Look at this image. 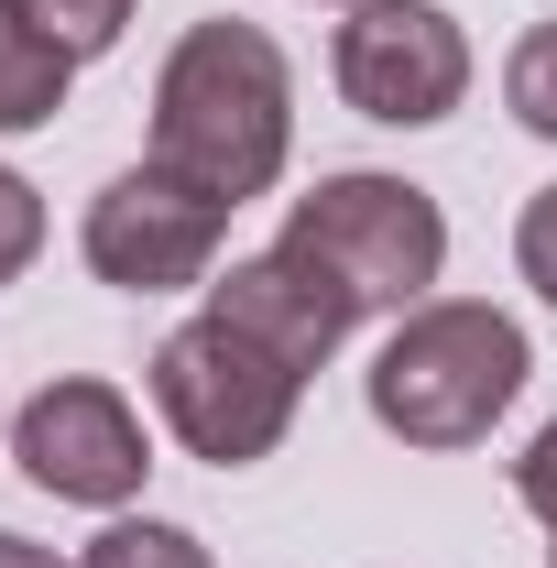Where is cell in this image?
<instances>
[{"label": "cell", "mask_w": 557, "mask_h": 568, "mask_svg": "<svg viewBox=\"0 0 557 568\" xmlns=\"http://www.w3.org/2000/svg\"><path fill=\"white\" fill-rule=\"evenodd\" d=\"M284 142H295L284 44L263 22H241V11L198 22L153 77V175L198 186L209 209H241V197H263L284 175Z\"/></svg>", "instance_id": "obj_1"}, {"label": "cell", "mask_w": 557, "mask_h": 568, "mask_svg": "<svg viewBox=\"0 0 557 568\" xmlns=\"http://www.w3.org/2000/svg\"><path fill=\"white\" fill-rule=\"evenodd\" d=\"M525 372H536V351H525V328L503 306L437 295V306H416L383 339V361H372V416L394 426L405 448H482L492 416L525 394Z\"/></svg>", "instance_id": "obj_2"}, {"label": "cell", "mask_w": 557, "mask_h": 568, "mask_svg": "<svg viewBox=\"0 0 557 568\" xmlns=\"http://www.w3.org/2000/svg\"><path fill=\"white\" fill-rule=\"evenodd\" d=\"M284 263H306L317 284H340L350 317H372V306H416L437 263H448V219L426 186L405 175H328V186H306L295 209H284Z\"/></svg>", "instance_id": "obj_3"}, {"label": "cell", "mask_w": 557, "mask_h": 568, "mask_svg": "<svg viewBox=\"0 0 557 568\" xmlns=\"http://www.w3.org/2000/svg\"><path fill=\"white\" fill-rule=\"evenodd\" d=\"M295 394H306V372L284 351H263L252 328H230V317H186L153 351V405L186 437V459H209V470L274 459L284 426H295Z\"/></svg>", "instance_id": "obj_4"}, {"label": "cell", "mask_w": 557, "mask_h": 568, "mask_svg": "<svg viewBox=\"0 0 557 568\" xmlns=\"http://www.w3.org/2000/svg\"><path fill=\"white\" fill-rule=\"evenodd\" d=\"M340 99L383 132H426L470 99V33L437 0H350L340 22Z\"/></svg>", "instance_id": "obj_5"}, {"label": "cell", "mask_w": 557, "mask_h": 568, "mask_svg": "<svg viewBox=\"0 0 557 568\" xmlns=\"http://www.w3.org/2000/svg\"><path fill=\"white\" fill-rule=\"evenodd\" d=\"M219 230H230V209H209L198 186L132 164V175H110V186L88 197V230H77V241H88V274L99 284H121V295H175V284H209Z\"/></svg>", "instance_id": "obj_6"}, {"label": "cell", "mask_w": 557, "mask_h": 568, "mask_svg": "<svg viewBox=\"0 0 557 568\" xmlns=\"http://www.w3.org/2000/svg\"><path fill=\"white\" fill-rule=\"evenodd\" d=\"M11 459L33 470V493L55 503H132L142 470H153V448H142V416L110 394V383H88V372H67V383H44L22 416H11Z\"/></svg>", "instance_id": "obj_7"}, {"label": "cell", "mask_w": 557, "mask_h": 568, "mask_svg": "<svg viewBox=\"0 0 557 568\" xmlns=\"http://www.w3.org/2000/svg\"><path fill=\"white\" fill-rule=\"evenodd\" d=\"M209 317L252 328V339H263V351H284L295 372H317V361H328L350 328H361L340 284H317L306 263H284V252H263V263H230V274L209 284Z\"/></svg>", "instance_id": "obj_8"}, {"label": "cell", "mask_w": 557, "mask_h": 568, "mask_svg": "<svg viewBox=\"0 0 557 568\" xmlns=\"http://www.w3.org/2000/svg\"><path fill=\"white\" fill-rule=\"evenodd\" d=\"M67 77H77V55L0 0V132H44L67 110Z\"/></svg>", "instance_id": "obj_9"}, {"label": "cell", "mask_w": 557, "mask_h": 568, "mask_svg": "<svg viewBox=\"0 0 557 568\" xmlns=\"http://www.w3.org/2000/svg\"><path fill=\"white\" fill-rule=\"evenodd\" d=\"M77 568H209V547L186 536V525H110V536H88V558Z\"/></svg>", "instance_id": "obj_10"}, {"label": "cell", "mask_w": 557, "mask_h": 568, "mask_svg": "<svg viewBox=\"0 0 557 568\" xmlns=\"http://www.w3.org/2000/svg\"><path fill=\"white\" fill-rule=\"evenodd\" d=\"M503 99H514V121L536 142H557V22H536L525 44H514V67H503Z\"/></svg>", "instance_id": "obj_11"}, {"label": "cell", "mask_w": 557, "mask_h": 568, "mask_svg": "<svg viewBox=\"0 0 557 568\" xmlns=\"http://www.w3.org/2000/svg\"><path fill=\"white\" fill-rule=\"evenodd\" d=\"M33 33H55L67 55H110L121 44V22H132V0H11Z\"/></svg>", "instance_id": "obj_12"}, {"label": "cell", "mask_w": 557, "mask_h": 568, "mask_svg": "<svg viewBox=\"0 0 557 568\" xmlns=\"http://www.w3.org/2000/svg\"><path fill=\"white\" fill-rule=\"evenodd\" d=\"M33 252H44V197H33V186H22V175L0 164V284L22 274Z\"/></svg>", "instance_id": "obj_13"}, {"label": "cell", "mask_w": 557, "mask_h": 568, "mask_svg": "<svg viewBox=\"0 0 557 568\" xmlns=\"http://www.w3.org/2000/svg\"><path fill=\"white\" fill-rule=\"evenodd\" d=\"M514 263H525V284L557 306V186L525 197V219H514Z\"/></svg>", "instance_id": "obj_14"}, {"label": "cell", "mask_w": 557, "mask_h": 568, "mask_svg": "<svg viewBox=\"0 0 557 568\" xmlns=\"http://www.w3.org/2000/svg\"><path fill=\"white\" fill-rule=\"evenodd\" d=\"M514 493H525V514L557 536V426H536V448L514 459Z\"/></svg>", "instance_id": "obj_15"}, {"label": "cell", "mask_w": 557, "mask_h": 568, "mask_svg": "<svg viewBox=\"0 0 557 568\" xmlns=\"http://www.w3.org/2000/svg\"><path fill=\"white\" fill-rule=\"evenodd\" d=\"M0 568H67V558H55V547H33V536H11V525H0Z\"/></svg>", "instance_id": "obj_16"}, {"label": "cell", "mask_w": 557, "mask_h": 568, "mask_svg": "<svg viewBox=\"0 0 557 568\" xmlns=\"http://www.w3.org/2000/svg\"><path fill=\"white\" fill-rule=\"evenodd\" d=\"M547 568H557V558H547Z\"/></svg>", "instance_id": "obj_17"}]
</instances>
